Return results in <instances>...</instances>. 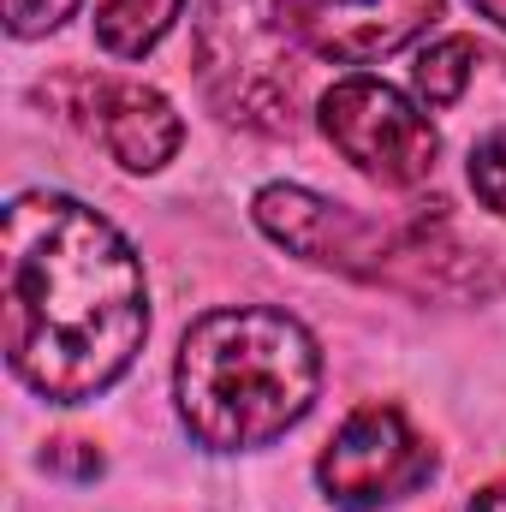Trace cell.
<instances>
[{"label":"cell","instance_id":"8","mask_svg":"<svg viewBox=\"0 0 506 512\" xmlns=\"http://www.w3.org/2000/svg\"><path fill=\"white\" fill-rule=\"evenodd\" d=\"M84 90H90L84 120H90V131H102L108 155L126 173H155V167L173 161L185 126H179V114H173V102L161 90H149V84H114V78H84Z\"/></svg>","mask_w":506,"mask_h":512},{"label":"cell","instance_id":"13","mask_svg":"<svg viewBox=\"0 0 506 512\" xmlns=\"http://www.w3.org/2000/svg\"><path fill=\"white\" fill-rule=\"evenodd\" d=\"M471 512H506V483H495V489H483V495L471 501Z\"/></svg>","mask_w":506,"mask_h":512},{"label":"cell","instance_id":"3","mask_svg":"<svg viewBox=\"0 0 506 512\" xmlns=\"http://www.w3.org/2000/svg\"><path fill=\"white\" fill-rule=\"evenodd\" d=\"M298 0H203L197 12V84L221 120L262 137H292L298 126Z\"/></svg>","mask_w":506,"mask_h":512},{"label":"cell","instance_id":"7","mask_svg":"<svg viewBox=\"0 0 506 512\" xmlns=\"http://www.w3.org/2000/svg\"><path fill=\"white\" fill-rule=\"evenodd\" d=\"M441 18V0H310L304 36L322 60L370 66Z\"/></svg>","mask_w":506,"mask_h":512},{"label":"cell","instance_id":"12","mask_svg":"<svg viewBox=\"0 0 506 512\" xmlns=\"http://www.w3.org/2000/svg\"><path fill=\"white\" fill-rule=\"evenodd\" d=\"M78 12V0H6V30L12 36H48Z\"/></svg>","mask_w":506,"mask_h":512},{"label":"cell","instance_id":"11","mask_svg":"<svg viewBox=\"0 0 506 512\" xmlns=\"http://www.w3.org/2000/svg\"><path fill=\"white\" fill-rule=\"evenodd\" d=\"M471 191H477L483 209L506 215V131H489L471 149Z\"/></svg>","mask_w":506,"mask_h":512},{"label":"cell","instance_id":"4","mask_svg":"<svg viewBox=\"0 0 506 512\" xmlns=\"http://www.w3.org/2000/svg\"><path fill=\"white\" fill-rule=\"evenodd\" d=\"M322 137L387 191H411L435 173V155H441V131L435 120L405 102L393 84L381 78H340L328 96H322Z\"/></svg>","mask_w":506,"mask_h":512},{"label":"cell","instance_id":"10","mask_svg":"<svg viewBox=\"0 0 506 512\" xmlns=\"http://www.w3.org/2000/svg\"><path fill=\"white\" fill-rule=\"evenodd\" d=\"M471 72H477V42H471V36H441V42H429V48L417 54L411 84H417V96H423L429 108H453V102L465 96Z\"/></svg>","mask_w":506,"mask_h":512},{"label":"cell","instance_id":"9","mask_svg":"<svg viewBox=\"0 0 506 512\" xmlns=\"http://www.w3.org/2000/svg\"><path fill=\"white\" fill-rule=\"evenodd\" d=\"M179 12H185V0H102L96 6V42L114 60H143L173 30Z\"/></svg>","mask_w":506,"mask_h":512},{"label":"cell","instance_id":"2","mask_svg":"<svg viewBox=\"0 0 506 512\" xmlns=\"http://www.w3.org/2000/svg\"><path fill=\"white\" fill-rule=\"evenodd\" d=\"M322 387V352L286 310L239 304L209 310L179 346V417L209 453H251L280 441Z\"/></svg>","mask_w":506,"mask_h":512},{"label":"cell","instance_id":"14","mask_svg":"<svg viewBox=\"0 0 506 512\" xmlns=\"http://www.w3.org/2000/svg\"><path fill=\"white\" fill-rule=\"evenodd\" d=\"M471 6H477L483 18H495V24H501V30H506V0H471Z\"/></svg>","mask_w":506,"mask_h":512},{"label":"cell","instance_id":"1","mask_svg":"<svg viewBox=\"0 0 506 512\" xmlns=\"http://www.w3.org/2000/svg\"><path fill=\"white\" fill-rule=\"evenodd\" d=\"M0 286L6 364L48 405H90L143 352V262L78 197L24 191L6 203Z\"/></svg>","mask_w":506,"mask_h":512},{"label":"cell","instance_id":"6","mask_svg":"<svg viewBox=\"0 0 506 512\" xmlns=\"http://www.w3.org/2000/svg\"><path fill=\"white\" fill-rule=\"evenodd\" d=\"M435 471V447L405 423L399 405H358L328 441L316 477L340 512H376L417 495Z\"/></svg>","mask_w":506,"mask_h":512},{"label":"cell","instance_id":"5","mask_svg":"<svg viewBox=\"0 0 506 512\" xmlns=\"http://www.w3.org/2000/svg\"><path fill=\"white\" fill-rule=\"evenodd\" d=\"M256 227L292 256L352 274V280H393L399 251H405V221H370L334 197L304 191V185L256 191Z\"/></svg>","mask_w":506,"mask_h":512}]
</instances>
